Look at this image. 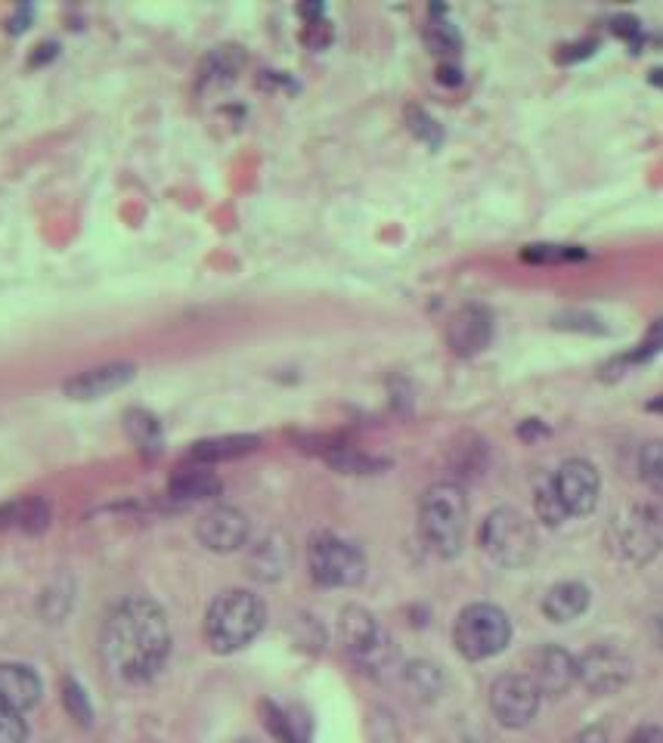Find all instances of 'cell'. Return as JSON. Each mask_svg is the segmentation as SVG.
<instances>
[{
    "mask_svg": "<svg viewBox=\"0 0 663 743\" xmlns=\"http://www.w3.org/2000/svg\"><path fill=\"white\" fill-rule=\"evenodd\" d=\"M171 654V626L152 598L131 595L112 607L103 626V657L124 682H146L159 675Z\"/></svg>",
    "mask_w": 663,
    "mask_h": 743,
    "instance_id": "cell-1",
    "label": "cell"
},
{
    "mask_svg": "<svg viewBox=\"0 0 663 743\" xmlns=\"http://www.w3.org/2000/svg\"><path fill=\"white\" fill-rule=\"evenodd\" d=\"M267 623L264 601L248 589H227L205 613V641L214 654H236L261 635Z\"/></svg>",
    "mask_w": 663,
    "mask_h": 743,
    "instance_id": "cell-2",
    "label": "cell"
},
{
    "mask_svg": "<svg viewBox=\"0 0 663 743\" xmlns=\"http://www.w3.org/2000/svg\"><path fill=\"white\" fill-rule=\"evenodd\" d=\"M468 499L459 483H434L419 502V533L425 545L440 558H456L465 542Z\"/></svg>",
    "mask_w": 663,
    "mask_h": 743,
    "instance_id": "cell-3",
    "label": "cell"
},
{
    "mask_svg": "<svg viewBox=\"0 0 663 743\" xmlns=\"http://www.w3.org/2000/svg\"><path fill=\"white\" fill-rule=\"evenodd\" d=\"M484 552L499 567H527L536 558V527L518 508H496L481 527Z\"/></svg>",
    "mask_w": 663,
    "mask_h": 743,
    "instance_id": "cell-4",
    "label": "cell"
},
{
    "mask_svg": "<svg viewBox=\"0 0 663 743\" xmlns=\"http://www.w3.org/2000/svg\"><path fill=\"white\" fill-rule=\"evenodd\" d=\"M512 623L496 604H468L453 626V644L465 660H490L505 651Z\"/></svg>",
    "mask_w": 663,
    "mask_h": 743,
    "instance_id": "cell-5",
    "label": "cell"
},
{
    "mask_svg": "<svg viewBox=\"0 0 663 743\" xmlns=\"http://www.w3.org/2000/svg\"><path fill=\"white\" fill-rule=\"evenodd\" d=\"M608 539L623 561L648 564L663 548V508L648 505V502L623 508L611 521Z\"/></svg>",
    "mask_w": 663,
    "mask_h": 743,
    "instance_id": "cell-6",
    "label": "cell"
},
{
    "mask_svg": "<svg viewBox=\"0 0 663 743\" xmlns=\"http://www.w3.org/2000/svg\"><path fill=\"white\" fill-rule=\"evenodd\" d=\"M307 567L310 576L326 589H351L366 579V558L363 552L341 536L320 533L307 545Z\"/></svg>",
    "mask_w": 663,
    "mask_h": 743,
    "instance_id": "cell-7",
    "label": "cell"
},
{
    "mask_svg": "<svg viewBox=\"0 0 663 743\" xmlns=\"http://www.w3.org/2000/svg\"><path fill=\"white\" fill-rule=\"evenodd\" d=\"M338 635H341L344 651L366 669L385 666L391 657V638L366 607H357V604L344 607L338 617Z\"/></svg>",
    "mask_w": 663,
    "mask_h": 743,
    "instance_id": "cell-8",
    "label": "cell"
},
{
    "mask_svg": "<svg viewBox=\"0 0 663 743\" xmlns=\"http://www.w3.org/2000/svg\"><path fill=\"white\" fill-rule=\"evenodd\" d=\"M633 678V660L617 644H592V648L577 660V682L589 691V694H617L629 685Z\"/></svg>",
    "mask_w": 663,
    "mask_h": 743,
    "instance_id": "cell-9",
    "label": "cell"
},
{
    "mask_svg": "<svg viewBox=\"0 0 663 743\" xmlns=\"http://www.w3.org/2000/svg\"><path fill=\"white\" fill-rule=\"evenodd\" d=\"M540 688L530 675L509 672L499 675L490 688V709L502 728H527L540 713Z\"/></svg>",
    "mask_w": 663,
    "mask_h": 743,
    "instance_id": "cell-10",
    "label": "cell"
},
{
    "mask_svg": "<svg viewBox=\"0 0 663 743\" xmlns=\"http://www.w3.org/2000/svg\"><path fill=\"white\" fill-rule=\"evenodd\" d=\"M555 490L558 499L567 511V518H583V514H592L598 505V493H602V480H598V471L592 462L586 459H567L555 474Z\"/></svg>",
    "mask_w": 663,
    "mask_h": 743,
    "instance_id": "cell-11",
    "label": "cell"
},
{
    "mask_svg": "<svg viewBox=\"0 0 663 743\" xmlns=\"http://www.w3.org/2000/svg\"><path fill=\"white\" fill-rule=\"evenodd\" d=\"M248 533H251L248 518H245L239 508H233V505L211 508L208 514H202L199 527H196L199 542L208 548V552H217V555L239 552V548L248 542Z\"/></svg>",
    "mask_w": 663,
    "mask_h": 743,
    "instance_id": "cell-12",
    "label": "cell"
},
{
    "mask_svg": "<svg viewBox=\"0 0 663 743\" xmlns=\"http://www.w3.org/2000/svg\"><path fill=\"white\" fill-rule=\"evenodd\" d=\"M530 678L546 697H564L577 685V657L571 651L558 648V644H546L533 654L530 660Z\"/></svg>",
    "mask_w": 663,
    "mask_h": 743,
    "instance_id": "cell-13",
    "label": "cell"
},
{
    "mask_svg": "<svg viewBox=\"0 0 663 743\" xmlns=\"http://www.w3.org/2000/svg\"><path fill=\"white\" fill-rule=\"evenodd\" d=\"M137 378V366L134 363H103V366H93V369H84L78 375H72L66 384H62V391H66L69 400H103L121 387H128L131 381Z\"/></svg>",
    "mask_w": 663,
    "mask_h": 743,
    "instance_id": "cell-14",
    "label": "cell"
},
{
    "mask_svg": "<svg viewBox=\"0 0 663 743\" xmlns=\"http://www.w3.org/2000/svg\"><path fill=\"white\" fill-rule=\"evenodd\" d=\"M493 338V316L481 304H465L447 322V344L456 357H478Z\"/></svg>",
    "mask_w": 663,
    "mask_h": 743,
    "instance_id": "cell-15",
    "label": "cell"
},
{
    "mask_svg": "<svg viewBox=\"0 0 663 743\" xmlns=\"http://www.w3.org/2000/svg\"><path fill=\"white\" fill-rule=\"evenodd\" d=\"M41 678L38 672L25 663H0V700H7L13 709L25 713V709L38 706L41 700Z\"/></svg>",
    "mask_w": 663,
    "mask_h": 743,
    "instance_id": "cell-16",
    "label": "cell"
},
{
    "mask_svg": "<svg viewBox=\"0 0 663 743\" xmlns=\"http://www.w3.org/2000/svg\"><path fill=\"white\" fill-rule=\"evenodd\" d=\"M261 446V437L255 434H227V437H208L199 440L189 449V462L193 465H217V462H230V459H242L248 452H255Z\"/></svg>",
    "mask_w": 663,
    "mask_h": 743,
    "instance_id": "cell-17",
    "label": "cell"
},
{
    "mask_svg": "<svg viewBox=\"0 0 663 743\" xmlns=\"http://www.w3.org/2000/svg\"><path fill=\"white\" fill-rule=\"evenodd\" d=\"M50 502L41 496H28V499H16L0 505V530H22V533H44L50 527Z\"/></svg>",
    "mask_w": 663,
    "mask_h": 743,
    "instance_id": "cell-18",
    "label": "cell"
},
{
    "mask_svg": "<svg viewBox=\"0 0 663 743\" xmlns=\"http://www.w3.org/2000/svg\"><path fill=\"white\" fill-rule=\"evenodd\" d=\"M220 490H224V483L214 471H208V465H189V468H180L171 483H168V493L171 499L177 502H202V499H214Z\"/></svg>",
    "mask_w": 663,
    "mask_h": 743,
    "instance_id": "cell-19",
    "label": "cell"
},
{
    "mask_svg": "<svg viewBox=\"0 0 663 743\" xmlns=\"http://www.w3.org/2000/svg\"><path fill=\"white\" fill-rule=\"evenodd\" d=\"M589 610V589L583 583H558L543 598V613L552 623H571Z\"/></svg>",
    "mask_w": 663,
    "mask_h": 743,
    "instance_id": "cell-20",
    "label": "cell"
},
{
    "mask_svg": "<svg viewBox=\"0 0 663 743\" xmlns=\"http://www.w3.org/2000/svg\"><path fill=\"white\" fill-rule=\"evenodd\" d=\"M533 508H536V518H540L546 527H558L567 521V511L558 499V490H555V480L552 474H540L533 483Z\"/></svg>",
    "mask_w": 663,
    "mask_h": 743,
    "instance_id": "cell-21",
    "label": "cell"
},
{
    "mask_svg": "<svg viewBox=\"0 0 663 743\" xmlns=\"http://www.w3.org/2000/svg\"><path fill=\"white\" fill-rule=\"evenodd\" d=\"M124 431H128V437L143 452L162 449V425H159V418L146 409H128V415H124Z\"/></svg>",
    "mask_w": 663,
    "mask_h": 743,
    "instance_id": "cell-22",
    "label": "cell"
},
{
    "mask_svg": "<svg viewBox=\"0 0 663 743\" xmlns=\"http://www.w3.org/2000/svg\"><path fill=\"white\" fill-rule=\"evenodd\" d=\"M639 474L645 487L663 496V440H648L639 452Z\"/></svg>",
    "mask_w": 663,
    "mask_h": 743,
    "instance_id": "cell-23",
    "label": "cell"
},
{
    "mask_svg": "<svg viewBox=\"0 0 663 743\" xmlns=\"http://www.w3.org/2000/svg\"><path fill=\"white\" fill-rule=\"evenodd\" d=\"M425 44H428L431 53H437V56H456L459 47H462V38H459V31H456L453 22H447V19H431V22L425 25Z\"/></svg>",
    "mask_w": 663,
    "mask_h": 743,
    "instance_id": "cell-24",
    "label": "cell"
},
{
    "mask_svg": "<svg viewBox=\"0 0 663 743\" xmlns=\"http://www.w3.org/2000/svg\"><path fill=\"white\" fill-rule=\"evenodd\" d=\"M242 62H245V56H242L239 47H217V50L208 56V62H205L202 78H205V81H208V78H214V81H233V75L242 69Z\"/></svg>",
    "mask_w": 663,
    "mask_h": 743,
    "instance_id": "cell-25",
    "label": "cell"
},
{
    "mask_svg": "<svg viewBox=\"0 0 663 743\" xmlns=\"http://www.w3.org/2000/svg\"><path fill=\"white\" fill-rule=\"evenodd\" d=\"M521 257L530 264H564V261H583L586 251L577 245H527Z\"/></svg>",
    "mask_w": 663,
    "mask_h": 743,
    "instance_id": "cell-26",
    "label": "cell"
},
{
    "mask_svg": "<svg viewBox=\"0 0 663 743\" xmlns=\"http://www.w3.org/2000/svg\"><path fill=\"white\" fill-rule=\"evenodd\" d=\"M282 564H286V558H282V545L267 539L255 548V555H251V576L276 579L282 573Z\"/></svg>",
    "mask_w": 663,
    "mask_h": 743,
    "instance_id": "cell-27",
    "label": "cell"
},
{
    "mask_svg": "<svg viewBox=\"0 0 663 743\" xmlns=\"http://www.w3.org/2000/svg\"><path fill=\"white\" fill-rule=\"evenodd\" d=\"M406 682L422 697H437L440 688H444V675H440L437 666H431V663H413L406 669Z\"/></svg>",
    "mask_w": 663,
    "mask_h": 743,
    "instance_id": "cell-28",
    "label": "cell"
},
{
    "mask_svg": "<svg viewBox=\"0 0 663 743\" xmlns=\"http://www.w3.org/2000/svg\"><path fill=\"white\" fill-rule=\"evenodd\" d=\"M261 716H264V725L270 728V734H273L279 743H304V740L298 737L292 719H289L286 713H282V709H279L276 703H264V706H261Z\"/></svg>",
    "mask_w": 663,
    "mask_h": 743,
    "instance_id": "cell-29",
    "label": "cell"
},
{
    "mask_svg": "<svg viewBox=\"0 0 663 743\" xmlns=\"http://www.w3.org/2000/svg\"><path fill=\"white\" fill-rule=\"evenodd\" d=\"M62 703H66L72 719H78L81 725H90L93 709H90V700H87L84 688L75 682V678H66V682H62Z\"/></svg>",
    "mask_w": 663,
    "mask_h": 743,
    "instance_id": "cell-30",
    "label": "cell"
},
{
    "mask_svg": "<svg viewBox=\"0 0 663 743\" xmlns=\"http://www.w3.org/2000/svg\"><path fill=\"white\" fill-rule=\"evenodd\" d=\"M406 115H409V131H413L422 143H428L431 149H437L440 140H444V131H440V124L425 109H416V106L409 109Z\"/></svg>",
    "mask_w": 663,
    "mask_h": 743,
    "instance_id": "cell-31",
    "label": "cell"
},
{
    "mask_svg": "<svg viewBox=\"0 0 663 743\" xmlns=\"http://www.w3.org/2000/svg\"><path fill=\"white\" fill-rule=\"evenodd\" d=\"M25 719L19 709H13L7 700H0V743H25Z\"/></svg>",
    "mask_w": 663,
    "mask_h": 743,
    "instance_id": "cell-32",
    "label": "cell"
},
{
    "mask_svg": "<svg viewBox=\"0 0 663 743\" xmlns=\"http://www.w3.org/2000/svg\"><path fill=\"white\" fill-rule=\"evenodd\" d=\"M657 350H663V319L654 322L651 332H648V338L642 341V350L633 353L629 360H645V357H651V353H657Z\"/></svg>",
    "mask_w": 663,
    "mask_h": 743,
    "instance_id": "cell-33",
    "label": "cell"
},
{
    "mask_svg": "<svg viewBox=\"0 0 663 743\" xmlns=\"http://www.w3.org/2000/svg\"><path fill=\"white\" fill-rule=\"evenodd\" d=\"M598 47V41H580V44H571V47H561L558 50V62H577V59H586L592 56Z\"/></svg>",
    "mask_w": 663,
    "mask_h": 743,
    "instance_id": "cell-34",
    "label": "cell"
},
{
    "mask_svg": "<svg viewBox=\"0 0 663 743\" xmlns=\"http://www.w3.org/2000/svg\"><path fill=\"white\" fill-rule=\"evenodd\" d=\"M611 31H614V35H620V38H626V41H633V38H639V19L636 16H617L611 22Z\"/></svg>",
    "mask_w": 663,
    "mask_h": 743,
    "instance_id": "cell-35",
    "label": "cell"
},
{
    "mask_svg": "<svg viewBox=\"0 0 663 743\" xmlns=\"http://www.w3.org/2000/svg\"><path fill=\"white\" fill-rule=\"evenodd\" d=\"M626 743H663V728L660 725H642L626 737Z\"/></svg>",
    "mask_w": 663,
    "mask_h": 743,
    "instance_id": "cell-36",
    "label": "cell"
},
{
    "mask_svg": "<svg viewBox=\"0 0 663 743\" xmlns=\"http://www.w3.org/2000/svg\"><path fill=\"white\" fill-rule=\"evenodd\" d=\"M577 743H611V734L602 725H589L586 731L577 734Z\"/></svg>",
    "mask_w": 663,
    "mask_h": 743,
    "instance_id": "cell-37",
    "label": "cell"
},
{
    "mask_svg": "<svg viewBox=\"0 0 663 743\" xmlns=\"http://www.w3.org/2000/svg\"><path fill=\"white\" fill-rule=\"evenodd\" d=\"M56 50H59V44H56V41H44V44H38V47H35V53H31V59H28V62H31V66H44L47 59H53V56H56Z\"/></svg>",
    "mask_w": 663,
    "mask_h": 743,
    "instance_id": "cell-38",
    "label": "cell"
},
{
    "mask_svg": "<svg viewBox=\"0 0 663 743\" xmlns=\"http://www.w3.org/2000/svg\"><path fill=\"white\" fill-rule=\"evenodd\" d=\"M28 16H31V7H19V10H16V16L10 19V31H22V28H28Z\"/></svg>",
    "mask_w": 663,
    "mask_h": 743,
    "instance_id": "cell-39",
    "label": "cell"
},
{
    "mask_svg": "<svg viewBox=\"0 0 663 743\" xmlns=\"http://www.w3.org/2000/svg\"><path fill=\"white\" fill-rule=\"evenodd\" d=\"M437 78L444 81V84H459V81H462V78H459V69H453V66H444Z\"/></svg>",
    "mask_w": 663,
    "mask_h": 743,
    "instance_id": "cell-40",
    "label": "cell"
},
{
    "mask_svg": "<svg viewBox=\"0 0 663 743\" xmlns=\"http://www.w3.org/2000/svg\"><path fill=\"white\" fill-rule=\"evenodd\" d=\"M648 409H651V412H663V397L651 400V403H648Z\"/></svg>",
    "mask_w": 663,
    "mask_h": 743,
    "instance_id": "cell-41",
    "label": "cell"
},
{
    "mask_svg": "<svg viewBox=\"0 0 663 743\" xmlns=\"http://www.w3.org/2000/svg\"><path fill=\"white\" fill-rule=\"evenodd\" d=\"M651 81L654 84H663V72H651Z\"/></svg>",
    "mask_w": 663,
    "mask_h": 743,
    "instance_id": "cell-42",
    "label": "cell"
},
{
    "mask_svg": "<svg viewBox=\"0 0 663 743\" xmlns=\"http://www.w3.org/2000/svg\"><path fill=\"white\" fill-rule=\"evenodd\" d=\"M233 743H261V740H255V737H239V740H233Z\"/></svg>",
    "mask_w": 663,
    "mask_h": 743,
    "instance_id": "cell-43",
    "label": "cell"
}]
</instances>
